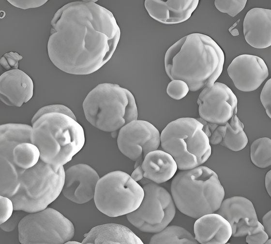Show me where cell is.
Segmentation results:
<instances>
[{
  "label": "cell",
  "instance_id": "obj_18",
  "mask_svg": "<svg viewBox=\"0 0 271 244\" xmlns=\"http://www.w3.org/2000/svg\"><path fill=\"white\" fill-rule=\"evenodd\" d=\"M177 169V163L170 154L156 150L145 156L139 169H134L131 176L136 182L144 178L160 184L172 178Z\"/></svg>",
  "mask_w": 271,
  "mask_h": 244
},
{
  "label": "cell",
  "instance_id": "obj_33",
  "mask_svg": "<svg viewBox=\"0 0 271 244\" xmlns=\"http://www.w3.org/2000/svg\"><path fill=\"white\" fill-rule=\"evenodd\" d=\"M14 211V206L12 200L7 197L0 195V224L7 221Z\"/></svg>",
  "mask_w": 271,
  "mask_h": 244
},
{
  "label": "cell",
  "instance_id": "obj_35",
  "mask_svg": "<svg viewBox=\"0 0 271 244\" xmlns=\"http://www.w3.org/2000/svg\"><path fill=\"white\" fill-rule=\"evenodd\" d=\"M260 99L261 102L265 109L266 112L270 118H271V79L270 78L265 84L262 89Z\"/></svg>",
  "mask_w": 271,
  "mask_h": 244
},
{
  "label": "cell",
  "instance_id": "obj_39",
  "mask_svg": "<svg viewBox=\"0 0 271 244\" xmlns=\"http://www.w3.org/2000/svg\"><path fill=\"white\" fill-rule=\"evenodd\" d=\"M65 244H81V243H79V242H78L74 241H70H70H69L66 242Z\"/></svg>",
  "mask_w": 271,
  "mask_h": 244
},
{
  "label": "cell",
  "instance_id": "obj_24",
  "mask_svg": "<svg viewBox=\"0 0 271 244\" xmlns=\"http://www.w3.org/2000/svg\"><path fill=\"white\" fill-rule=\"evenodd\" d=\"M226 125V134L220 145L233 152L243 149L248 142V139L243 130V124L237 114L234 115Z\"/></svg>",
  "mask_w": 271,
  "mask_h": 244
},
{
  "label": "cell",
  "instance_id": "obj_9",
  "mask_svg": "<svg viewBox=\"0 0 271 244\" xmlns=\"http://www.w3.org/2000/svg\"><path fill=\"white\" fill-rule=\"evenodd\" d=\"M144 191L138 208L126 214L130 223L139 230L157 233L173 219L176 206L171 195L164 187L143 178L140 181Z\"/></svg>",
  "mask_w": 271,
  "mask_h": 244
},
{
  "label": "cell",
  "instance_id": "obj_21",
  "mask_svg": "<svg viewBox=\"0 0 271 244\" xmlns=\"http://www.w3.org/2000/svg\"><path fill=\"white\" fill-rule=\"evenodd\" d=\"M82 244H143V242L126 227L108 223L92 228L85 236Z\"/></svg>",
  "mask_w": 271,
  "mask_h": 244
},
{
  "label": "cell",
  "instance_id": "obj_27",
  "mask_svg": "<svg viewBox=\"0 0 271 244\" xmlns=\"http://www.w3.org/2000/svg\"><path fill=\"white\" fill-rule=\"evenodd\" d=\"M203 124V130L208 137L210 144H220L226 132V124H218L207 122L201 118L196 119Z\"/></svg>",
  "mask_w": 271,
  "mask_h": 244
},
{
  "label": "cell",
  "instance_id": "obj_26",
  "mask_svg": "<svg viewBox=\"0 0 271 244\" xmlns=\"http://www.w3.org/2000/svg\"><path fill=\"white\" fill-rule=\"evenodd\" d=\"M250 159L256 167L266 168L271 165V139L267 137L255 140L250 146Z\"/></svg>",
  "mask_w": 271,
  "mask_h": 244
},
{
  "label": "cell",
  "instance_id": "obj_14",
  "mask_svg": "<svg viewBox=\"0 0 271 244\" xmlns=\"http://www.w3.org/2000/svg\"><path fill=\"white\" fill-rule=\"evenodd\" d=\"M230 224L232 236L242 237L253 232L259 221L253 203L242 196H233L223 199L216 211Z\"/></svg>",
  "mask_w": 271,
  "mask_h": 244
},
{
  "label": "cell",
  "instance_id": "obj_20",
  "mask_svg": "<svg viewBox=\"0 0 271 244\" xmlns=\"http://www.w3.org/2000/svg\"><path fill=\"white\" fill-rule=\"evenodd\" d=\"M194 232L195 239L201 244H225L232 233L229 222L214 213L197 218L194 225Z\"/></svg>",
  "mask_w": 271,
  "mask_h": 244
},
{
  "label": "cell",
  "instance_id": "obj_8",
  "mask_svg": "<svg viewBox=\"0 0 271 244\" xmlns=\"http://www.w3.org/2000/svg\"><path fill=\"white\" fill-rule=\"evenodd\" d=\"M144 196L143 187L131 175L116 170L99 179L93 199L100 212L115 217L135 211L140 206Z\"/></svg>",
  "mask_w": 271,
  "mask_h": 244
},
{
  "label": "cell",
  "instance_id": "obj_16",
  "mask_svg": "<svg viewBox=\"0 0 271 244\" xmlns=\"http://www.w3.org/2000/svg\"><path fill=\"white\" fill-rule=\"evenodd\" d=\"M33 90L32 79L19 69L6 71L0 76V98L8 106L20 107L31 99Z\"/></svg>",
  "mask_w": 271,
  "mask_h": 244
},
{
  "label": "cell",
  "instance_id": "obj_7",
  "mask_svg": "<svg viewBox=\"0 0 271 244\" xmlns=\"http://www.w3.org/2000/svg\"><path fill=\"white\" fill-rule=\"evenodd\" d=\"M64 178L63 166L56 169L40 159L20 173L18 185L10 198L14 210L31 213L46 208L62 192Z\"/></svg>",
  "mask_w": 271,
  "mask_h": 244
},
{
  "label": "cell",
  "instance_id": "obj_2",
  "mask_svg": "<svg viewBox=\"0 0 271 244\" xmlns=\"http://www.w3.org/2000/svg\"><path fill=\"white\" fill-rule=\"evenodd\" d=\"M225 62L222 48L211 37L192 33L177 41L164 58L166 74L185 82L191 92L210 87L221 75Z\"/></svg>",
  "mask_w": 271,
  "mask_h": 244
},
{
  "label": "cell",
  "instance_id": "obj_3",
  "mask_svg": "<svg viewBox=\"0 0 271 244\" xmlns=\"http://www.w3.org/2000/svg\"><path fill=\"white\" fill-rule=\"evenodd\" d=\"M32 127L31 142L39 149L40 159L56 169L70 161L85 143L82 126L64 114H45Z\"/></svg>",
  "mask_w": 271,
  "mask_h": 244
},
{
  "label": "cell",
  "instance_id": "obj_5",
  "mask_svg": "<svg viewBox=\"0 0 271 244\" xmlns=\"http://www.w3.org/2000/svg\"><path fill=\"white\" fill-rule=\"evenodd\" d=\"M82 106L88 122L105 132H115L137 120V108L133 94L117 84H98L88 93Z\"/></svg>",
  "mask_w": 271,
  "mask_h": 244
},
{
  "label": "cell",
  "instance_id": "obj_25",
  "mask_svg": "<svg viewBox=\"0 0 271 244\" xmlns=\"http://www.w3.org/2000/svg\"><path fill=\"white\" fill-rule=\"evenodd\" d=\"M191 233L182 227L172 225L167 226L155 233L151 238L150 244H197Z\"/></svg>",
  "mask_w": 271,
  "mask_h": 244
},
{
  "label": "cell",
  "instance_id": "obj_34",
  "mask_svg": "<svg viewBox=\"0 0 271 244\" xmlns=\"http://www.w3.org/2000/svg\"><path fill=\"white\" fill-rule=\"evenodd\" d=\"M26 212L20 210H15L11 216L5 222L0 224V228L4 231L10 232L14 230L22 219L27 214Z\"/></svg>",
  "mask_w": 271,
  "mask_h": 244
},
{
  "label": "cell",
  "instance_id": "obj_22",
  "mask_svg": "<svg viewBox=\"0 0 271 244\" xmlns=\"http://www.w3.org/2000/svg\"><path fill=\"white\" fill-rule=\"evenodd\" d=\"M32 127L29 124L8 123L0 126V156L11 154L13 148L23 142H31Z\"/></svg>",
  "mask_w": 271,
  "mask_h": 244
},
{
  "label": "cell",
  "instance_id": "obj_30",
  "mask_svg": "<svg viewBox=\"0 0 271 244\" xmlns=\"http://www.w3.org/2000/svg\"><path fill=\"white\" fill-rule=\"evenodd\" d=\"M51 112L64 114L76 120L74 113L69 107L61 104H54L45 106L40 108L33 115L31 120V124L41 116Z\"/></svg>",
  "mask_w": 271,
  "mask_h": 244
},
{
  "label": "cell",
  "instance_id": "obj_15",
  "mask_svg": "<svg viewBox=\"0 0 271 244\" xmlns=\"http://www.w3.org/2000/svg\"><path fill=\"white\" fill-rule=\"evenodd\" d=\"M100 178L96 171L89 165H74L65 171L62 194L74 203H86L94 198L96 186Z\"/></svg>",
  "mask_w": 271,
  "mask_h": 244
},
{
  "label": "cell",
  "instance_id": "obj_38",
  "mask_svg": "<svg viewBox=\"0 0 271 244\" xmlns=\"http://www.w3.org/2000/svg\"><path fill=\"white\" fill-rule=\"evenodd\" d=\"M271 170H270L265 175V186L266 189V191L270 196H271Z\"/></svg>",
  "mask_w": 271,
  "mask_h": 244
},
{
  "label": "cell",
  "instance_id": "obj_28",
  "mask_svg": "<svg viewBox=\"0 0 271 244\" xmlns=\"http://www.w3.org/2000/svg\"><path fill=\"white\" fill-rule=\"evenodd\" d=\"M247 0H215L214 5L220 12L234 17L245 7Z\"/></svg>",
  "mask_w": 271,
  "mask_h": 244
},
{
  "label": "cell",
  "instance_id": "obj_6",
  "mask_svg": "<svg viewBox=\"0 0 271 244\" xmlns=\"http://www.w3.org/2000/svg\"><path fill=\"white\" fill-rule=\"evenodd\" d=\"M160 145L172 156L180 170L202 165L211 153L203 124L193 118H180L168 123L160 134Z\"/></svg>",
  "mask_w": 271,
  "mask_h": 244
},
{
  "label": "cell",
  "instance_id": "obj_13",
  "mask_svg": "<svg viewBox=\"0 0 271 244\" xmlns=\"http://www.w3.org/2000/svg\"><path fill=\"white\" fill-rule=\"evenodd\" d=\"M227 72L235 87L244 92L255 91L269 76L264 60L249 54L235 58L228 66Z\"/></svg>",
  "mask_w": 271,
  "mask_h": 244
},
{
  "label": "cell",
  "instance_id": "obj_11",
  "mask_svg": "<svg viewBox=\"0 0 271 244\" xmlns=\"http://www.w3.org/2000/svg\"><path fill=\"white\" fill-rule=\"evenodd\" d=\"M117 145L124 155L135 162V169H138L145 156L159 148L160 134L150 122L134 120L120 129Z\"/></svg>",
  "mask_w": 271,
  "mask_h": 244
},
{
  "label": "cell",
  "instance_id": "obj_1",
  "mask_svg": "<svg viewBox=\"0 0 271 244\" xmlns=\"http://www.w3.org/2000/svg\"><path fill=\"white\" fill-rule=\"evenodd\" d=\"M94 1L68 3L54 14L47 44L48 57L62 72L88 75L112 57L120 37L113 14Z\"/></svg>",
  "mask_w": 271,
  "mask_h": 244
},
{
  "label": "cell",
  "instance_id": "obj_29",
  "mask_svg": "<svg viewBox=\"0 0 271 244\" xmlns=\"http://www.w3.org/2000/svg\"><path fill=\"white\" fill-rule=\"evenodd\" d=\"M189 91L187 83L183 80L174 79L170 82L166 88V93L171 98L179 100L184 98Z\"/></svg>",
  "mask_w": 271,
  "mask_h": 244
},
{
  "label": "cell",
  "instance_id": "obj_40",
  "mask_svg": "<svg viewBox=\"0 0 271 244\" xmlns=\"http://www.w3.org/2000/svg\"><path fill=\"white\" fill-rule=\"evenodd\" d=\"M271 243V239H270V238H269L268 240L265 242V244H270Z\"/></svg>",
  "mask_w": 271,
  "mask_h": 244
},
{
  "label": "cell",
  "instance_id": "obj_36",
  "mask_svg": "<svg viewBox=\"0 0 271 244\" xmlns=\"http://www.w3.org/2000/svg\"><path fill=\"white\" fill-rule=\"evenodd\" d=\"M14 6L23 10L40 7L45 3L47 0H8Z\"/></svg>",
  "mask_w": 271,
  "mask_h": 244
},
{
  "label": "cell",
  "instance_id": "obj_23",
  "mask_svg": "<svg viewBox=\"0 0 271 244\" xmlns=\"http://www.w3.org/2000/svg\"><path fill=\"white\" fill-rule=\"evenodd\" d=\"M40 159L38 147L31 142H23L13 148L11 156L6 159L18 169L25 170L35 165Z\"/></svg>",
  "mask_w": 271,
  "mask_h": 244
},
{
  "label": "cell",
  "instance_id": "obj_31",
  "mask_svg": "<svg viewBox=\"0 0 271 244\" xmlns=\"http://www.w3.org/2000/svg\"><path fill=\"white\" fill-rule=\"evenodd\" d=\"M22 56L16 52L10 51L3 55L0 59V63L6 70L18 69L19 61Z\"/></svg>",
  "mask_w": 271,
  "mask_h": 244
},
{
  "label": "cell",
  "instance_id": "obj_37",
  "mask_svg": "<svg viewBox=\"0 0 271 244\" xmlns=\"http://www.w3.org/2000/svg\"><path fill=\"white\" fill-rule=\"evenodd\" d=\"M262 225L269 238L271 237V211H269L262 217Z\"/></svg>",
  "mask_w": 271,
  "mask_h": 244
},
{
  "label": "cell",
  "instance_id": "obj_17",
  "mask_svg": "<svg viewBox=\"0 0 271 244\" xmlns=\"http://www.w3.org/2000/svg\"><path fill=\"white\" fill-rule=\"evenodd\" d=\"M198 3V0H146L144 6L155 20L166 25H174L188 20Z\"/></svg>",
  "mask_w": 271,
  "mask_h": 244
},
{
  "label": "cell",
  "instance_id": "obj_19",
  "mask_svg": "<svg viewBox=\"0 0 271 244\" xmlns=\"http://www.w3.org/2000/svg\"><path fill=\"white\" fill-rule=\"evenodd\" d=\"M243 31L246 42L258 49L271 45V10L254 8L246 14Z\"/></svg>",
  "mask_w": 271,
  "mask_h": 244
},
{
  "label": "cell",
  "instance_id": "obj_4",
  "mask_svg": "<svg viewBox=\"0 0 271 244\" xmlns=\"http://www.w3.org/2000/svg\"><path fill=\"white\" fill-rule=\"evenodd\" d=\"M170 191L180 212L195 219L216 212L225 195L218 175L201 165L177 173L171 181Z\"/></svg>",
  "mask_w": 271,
  "mask_h": 244
},
{
  "label": "cell",
  "instance_id": "obj_32",
  "mask_svg": "<svg viewBox=\"0 0 271 244\" xmlns=\"http://www.w3.org/2000/svg\"><path fill=\"white\" fill-rule=\"evenodd\" d=\"M246 236V242L248 244H263L270 238L259 222L256 229Z\"/></svg>",
  "mask_w": 271,
  "mask_h": 244
},
{
  "label": "cell",
  "instance_id": "obj_12",
  "mask_svg": "<svg viewBox=\"0 0 271 244\" xmlns=\"http://www.w3.org/2000/svg\"><path fill=\"white\" fill-rule=\"evenodd\" d=\"M200 118L212 123L225 124L237 112L238 100L224 83L215 82L204 87L197 100Z\"/></svg>",
  "mask_w": 271,
  "mask_h": 244
},
{
  "label": "cell",
  "instance_id": "obj_10",
  "mask_svg": "<svg viewBox=\"0 0 271 244\" xmlns=\"http://www.w3.org/2000/svg\"><path fill=\"white\" fill-rule=\"evenodd\" d=\"M18 231L22 244H62L72 239L75 228L59 211L47 207L25 215L18 225Z\"/></svg>",
  "mask_w": 271,
  "mask_h": 244
}]
</instances>
